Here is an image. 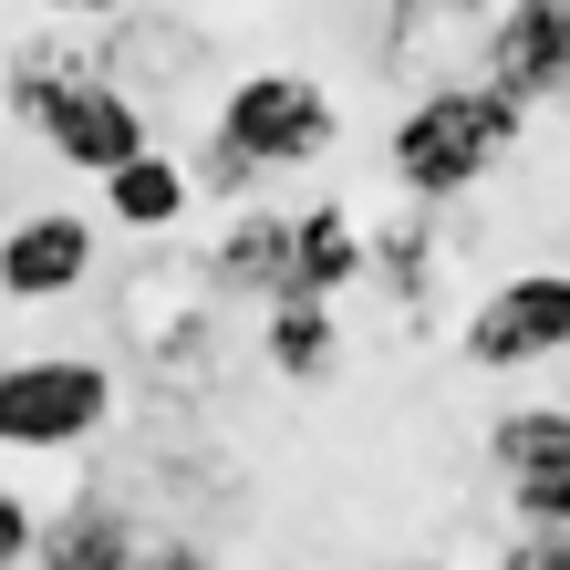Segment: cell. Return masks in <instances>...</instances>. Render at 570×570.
Segmentation results:
<instances>
[{"mask_svg":"<svg viewBox=\"0 0 570 570\" xmlns=\"http://www.w3.org/2000/svg\"><path fill=\"white\" fill-rule=\"evenodd\" d=\"M529 105H509L488 73L478 83H425L405 115H394V177H405V197H466L478 177H498L519 146Z\"/></svg>","mask_w":570,"mask_h":570,"instance_id":"obj_1","label":"cell"},{"mask_svg":"<svg viewBox=\"0 0 570 570\" xmlns=\"http://www.w3.org/2000/svg\"><path fill=\"white\" fill-rule=\"evenodd\" d=\"M115 425L105 353H11L0 363V456H62Z\"/></svg>","mask_w":570,"mask_h":570,"instance_id":"obj_2","label":"cell"},{"mask_svg":"<svg viewBox=\"0 0 570 570\" xmlns=\"http://www.w3.org/2000/svg\"><path fill=\"white\" fill-rule=\"evenodd\" d=\"M332 136H343V115H332V94L301 73V62H259V73L228 83V105H218V146H239L249 166H312L332 156Z\"/></svg>","mask_w":570,"mask_h":570,"instance_id":"obj_3","label":"cell"},{"mask_svg":"<svg viewBox=\"0 0 570 570\" xmlns=\"http://www.w3.org/2000/svg\"><path fill=\"white\" fill-rule=\"evenodd\" d=\"M466 363L478 374H529V363H570V271H519L466 312Z\"/></svg>","mask_w":570,"mask_h":570,"instance_id":"obj_4","label":"cell"},{"mask_svg":"<svg viewBox=\"0 0 570 570\" xmlns=\"http://www.w3.org/2000/svg\"><path fill=\"white\" fill-rule=\"evenodd\" d=\"M105 259V228L83 208H31L0 228V301H73Z\"/></svg>","mask_w":570,"mask_h":570,"instance_id":"obj_5","label":"cell"},{"mask_svg":"<svg viewBox=\"0 0 570 570\" xmlns=\"http://www.w3.org/2000/svg\"><path fill=\"white\" fill-rule=\"evenodd\" d=\"M478 73L509 94V105L570 94V0H498V11H488V52H478Z\"/></svg>","mask_w":570,"mask_h":570,"instance_id":"obj_6","label":"cell"},{"mask_svg":"<svg viewBox=\"0 0 570 570\" xmlns=\"http://www.w3.org/2000/svg\"><path fill=\"white\" fill-rule=\"evenodd\" d=\"M42 146H52L62 166H73V177H94V187H105L115 166H136L156 136H146V105H136V94H125L115 73H94V83H73V94L52 105Z\"/></svg>","mask_w":570,"mask_h":570,"instance_id":"obj_7","label":"cell"},{"mask_svg":"<svg viewBox=\"0 0 570 570\" xmlns=\"http://www.w3.org/2000/svg\"><path fill=\"white\" fill-rule=\"evenodd\" d=\"M291 259H301V208H239L208 249V281L218 291H249V301H281L291 291Z\"/></svg>","mask_w":570,"mask_h":570,"instance_id":"obj_8","label":"cell"},{"mask_svg":"<svg viewBox=\"0 0 570 570\" xmlns=\"http://www.w3.org/2000/svg\"><path fill=\"white\" fill-rule=\"evenodd\" d=\"M136 560H146L136 519H125L105 488H83L73 509L42 519V560H31V570H136Z\"/></svg>","mask_w":570,"mask_h":570,"instance_id":"obj_9","label":"cell"},{"mask_svg":"<svg viewBox=\"0 0 570 570\" xmlns=\"http://www.w3.org/2000/svg\"><path fill=\"white\" fill-rule=\"evenodd\" d=\"M187 208H197V166L166 156V146H146L136 166H115V177H105V218L125 228V239H166Z\"/></svg>","mask_w":570,"mask_h":570,"instance_id":"obj_10","label":"cell"},{"mask_svg":"<svg viewBox=\"0 0 570 570\" xmlns=\"http://www.w3.org/2000/svg\"><path fill=\"white\" fill-rule=\"evenodd\" d=\"M353 281H374V228H363L343 197H322V208H301V259H291V291L312 301H343Z\"/></svg>","mask_w":570,"mask_h":570,"instance_id":"obj_11","label":"cell"},{"mask_svg":"<svg viewBox=\"0 0 570 570\" xmlns=\"http://www.w3.org/2000/svg\"><path fill=\"white\" fill-rule=\"evenodd\" d=\"M259 353H271L281 384H322L332 363H343V322H332V301L281 291V301H271V332H259Z\"/></svg>","mask_w":570,"mask_h":570,"instance_id":"obj_12","label":"cell"},{"mask_svg":"<svg viewBox=\"0 0 570 570\" xmlns=\"http://www.w3.org/2000/svg\"><path fill=\"white\" fill-rule=\"evenodd\" d=\"M488 466L498 478H540V466H570V405H509L488 425Z\"/></svg>","mask_w":570,"mask_h":570,"instance_id":"obj_13","label":"cell"},{"mask_svg":"<svg viewBox=\"0 0 570 570\" xmlns=\"http://www.w3.org/2000/svg\"><path fill=\"white\" fill-rule=\"evenodd\" d=\"M509 519L570 540V466H540V478H509Z\"/></svg>","mask_w":570,"mask_h":570,"instance_id":"obj_14","label":"cell"},{"mask_svg":"<svg viewBox=\"0 0 570 570\" xmlns=\"http://www.w3.org/2000/svg\"><path fill=\"white\" fill-rule=\"evenodd\" d=\"M374 281H394V291H425V218H405V228H384L374 239Z\"/></svg>","mask_w":570,"mask_h":570,"instance_id":"obj_15","label":"cell"},{"mask_svg":"<svg viewBox=\"0 0 570 570\" xmlns=\"http://www.w3.org/2000/svg\"><path fill=\"white\" fill-rule=\"evenodd\" d=\"M21 560H42V519H31L21 488H0V570H21Z\"/></svg>","mask_w":570,"mask_h":570,"instance_id":"obj_16","label":"cell"},{"mask_svg":"<svg viewBox=\"0 0 570 570\" xmlns=\"http://www.w3.org/2000/svg\"><path fill=\"white\" fill-rule=\"evenodd\" d=\"M498 570H570V540H550V529H519V540L498 550Z\"/></svg>","mask_w":570,"mask_h":570,"instance_id":"obj_17","label":"cell"},{"mask_svg":"<svg viewBox=\"0 0 570 570\" xmlns=\"http://www.w3.org/2000/svg\"><path fill=\"white\" fill-rule=\"evenodd\" d=\"M136 570H218L208 550H197V540H146V560Z\"/></svg>","mask_w":570,"mask_h":570,"instance_id":"obj_18","label":"cell"},{"mask_svg":"<svg viewBox=\"0 0 570 570\" xmlns=\"http://www.w3.org/2000/svg\"><path fill=\"white\" fill-rule=\"evenodd\" d=\"M42 11H52V21H125L136 0H42Z\"/></svg>","mask_w":570,"mask_h":570,"instance_id":"obj_19","label":"cell"}]
</instances>
